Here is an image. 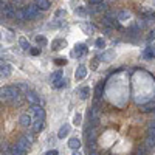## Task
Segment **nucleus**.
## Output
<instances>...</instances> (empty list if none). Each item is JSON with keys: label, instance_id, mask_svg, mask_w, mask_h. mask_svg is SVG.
Wrapping results in <instances>:
<instances>
[{"label": "nucleus", "instance_id": "20", "mask_svg": "<svg viewBox=\"0 0 155 155\" xmlns=\"http://www.w3.org/2000/svg\"><path fill=\"white\" fill-rule=\"evenodd\" d=\"M81 28H82V31H84L85 34H92V33L95 31L93 25H90V23H81Z\"/></svg>", "mask_w": 155, "mask_h": 155}, {"label": "nucleus", "instance_id": "12", "mask_svg": "<svg viewBox=\"0 0 155 155\" xmlns=\"http://www.w3.org/2000/svg\"><path fill=\"white\" fill-rule=\"evenodd\" d=\"M28 150H25L22 149L19 144H14V146H11V155H27Z\"/></svg>", "mask_w": 155, "mask_h": 155}, {"label": "nucleus", "instance_id": "8", "mask_svg": "<svg viewBox=\"0 0 155 155\" xmlns=\"http://www.w3.org/2000/svg\"><path fill=\"white\" fill-rule=\"evenodd\" d=\"M85 76H87V67L85 65H79V67L76 68V73H74L76 81H82Z\"/></svg>", "mask_w": 155, "mask_h": 155}, {"label": "nucleus", "instance_id": "25", "mask_svg": "<svg viewBox=\"0 0 155 155\" xmlns=\"http://www.w3.org/2000/svg\"><path fill=\"white\" fill-rule=\"evenodd\" d=\"M118 19H120V20H127V19H130V12L126 11V9L120 11V12H118Z\"/></svg>", "mask_w": 155, "mask_h": 155}, {"label": "nucleus", "instance_id": "15", "mask_svg": "<svg viewBox=\"0 0 155 155\" xmlns=\"http://www.w3.org/2000/svg\"><path fill=\"white\" fill-rule=\"evenodd\" d=\"M68 147L73 149V150H78V149L81 147V141L78 140V138H70L68 140Z\"/></svg>", "mask_w": 155, "mask_h": 155}, {"label": "nucleus", "instance_id": "17", "mask_svg": "<svg viewBox=\"0 0 155 155\" xmlns=\"http://www.w3.org/2000/svg\"><path fill=\"white\" fill-rule=\"evenodd\" d=\"M31 127H33V132L34 134H39L44 129V121H34Z\"/></svg>", "mask_w": 155, "mask_h": 155}, {"label": "nucleus", "instance_id": "31", "mask_svg": "<svg viewBox=\"0 0 155 155\" xmlns=\"http://www.w3.org/2000/svg\"><path fill=\"white\" fill-rule=\"evenodd\" d=\"M95 45H96V48H102V47H106V41H104L102 37H98L96 42H95Z\"/></svg>", "mask_w": 155, "mask_h": 155}, {"label": "nucleus", "instance_id": "37", "mask_svg": "<svg viewBox=\"0 0 155 155\" xmlns=\"http://www.w3.org/2000/svg\"><path fill=\"white\" fill-rule=\"evenodd\" d=\"M62 16H65V9H59L56 12V17H62Z\"/></svg>", "mask_w": 155, "mask_h": 155}, {"label": "nucleus", "instance_id": "36", "mask_svg": "<svg viewBox=\"0 0 155 155\" xmlns=\"http://www.w3.org/2000/svg\"><path fill=\"white\" fill-rule=\"evenodd\" d=\"M56 64H58V65H64V64H67V59H64V58H58V59H56Z\"/></svg>", "mask_w": 155, "mask_h": 155}, {"label": "nucleus", "instance_id": "22", "mask_svg": "<svg viewBox=\"0 0 155 155\" xmlns=\"http://www.w3.org/2000/svg\"><path fill=\"white\" fill-rule=\"evenodd\" d=\"M153 56H155V48L153 47H147L146 51H144V58L146 59H152Z\"/></svg>", "mask_w": 155, "mask_h": 155}, {"label": "nucleus", "instance_id": "2", "mask_svg": "<svg viewBox=\"0 0 155 155\" xmlns=\"http://www.w3.org/2000/svg\"><path fill=\"white\" fill-rule=\"evenodd\" d=\"M30 115H31V118H33V123L34 121H44L45 120V110L41 106H31L30 107Z\"/></svg>", "mask_w": 155, "mask_h": 155}, {"label": "nucleus", "instance_id": "6", "mask_svg": "<svg viewBox=\"0 0 155 155\" xmlns=\"http://www.w3.org/2000/svg\"><path fill=\"white\" fill-rule=\"evenodd\" d=\"M27 99H28V102L31 106H41V102H42L41 96H39L36 92H28L27 93Z\"/></svg>", "mask_w": 155, "mask_h": 155}, {"label": "nucleus", "instance_id": "41", "mask_svg": "<svg viewBox=\"0 0 155 155\" xmlns=\"http://www.w3.org/2000/svg\"><path fill=\"white\" fill-rule=\"evenodd\" d=\"M90 5H98V3H102V0H88Z\"/></svg>", "mask_w": 155, "mask_h": 155}, {"label": "nucleus", "instance_id": "38", "mask_svg": "<svg viewBox=\"0 0 155 155\" xmlns=\"http://www.w3.org/2000/svg\"><path fill=\"white\" fill-rule=\"evenodd\" d=\"M45 155H58V150H56V149H51V150H48Z\"/></svg>", "mask_w": 155, "mask_h": 155}, {"label": "nucleus", "instance_id": "21", "mask_svg": "<svg viewBox=\"0 0 155 155\" xmlns=\"http://www.w3.org/2000/svg\"><path fill=\"white\" fill-rule=\"evenodd\" d=\"M144 147H146V149H153V147H155V138H153V137H147V138H146Z\"/></svg>", "mask_w": 155, "mask_h": 155}, {"label": "nucleus", "instance_id": "10", "mask_svg": "<svg viewBox=\"0 0 155 155\" xmlns=\"http://www.w3.org/2000/svg\"><path fill=\"white\" fill-rule=\"evenodd\" d=\"M85 51H87V47L84 44H76L74 45V51H73V54H76L78 58H81L85 54Z\"/></svg>", "mask_w": 155, "mask_h": 155}, {"label": "nucleus", "instance_id": "13", "mask_svg": "<svg viewBox=\"0 0 155 155\" xmlns=\"http://www.w3.org/2000/svg\"><path fill=\"white\" fill-rule=\"evenodd\" d=\"M17 144L22 147V149H25V150H28L30 149V146H31V141L27 138V137H22L19 141H17Z\"/></svg>", "mask_w": 155, "mask_h": 155}, {"label": "nucleus", "instance_id": "14", "mask_svg": "<svg viewBox=\"0 0 155 155\" xmlns=\"http://www.w3.org/2000/svg\"><path fill=\"white\" fill-rule=\"evenodd\" d=\"M36 6L42 11H47L50 8V0H36Z\"/></svg>", "mask_w": 155, "mask_h": 155}, {"label": "nucleus", "instance_id": "9", "mask_svg": "<svg viewBox=\"0 0 155 155\" xmlns=\"http://www.w3.org/2000/svg\"><path fill=\"white\" fill-rule=\"evenodd\" d=\"M11 65L9 64H0V76H3V78H8V76H11Z\"/></svg>", "mask_w": 155, "mask_h": 155}, {"label": "nucleus", "instance_id": "42", "mask_svg": "<svg viewBox=\"0 0 155 155\" xmlns=\"http://www.w3.org/2000/svg\"><path fill=\"white\" fill-rule=\"evenodd\" d=\"M96 65H98V61H93V64H92V68H96Z\"/></svg>", "mask_w": 155, "mask_h": 155}, {"label": "nucleus", "instance_id": "28", "mask_svg": "<svg viewBox=\"0 0 155 155\" xmlns=\"http://www.w3.org/2000/svg\"><path fill=\"white\" fill-rule=\"evenodd\" d=\"M141 110H143V112H150V110H155V102H149V104L143 106V107H141Z\"/></svg>", "mask_w": 155, "mask_h": 155}, {"label": "nucleus", "instance_id": "27", "mask_svg": "<svg viewBox=\"0 0 155 155\" xmlns=\"http://www.w3.org/2000/svg\"><path fill=\"white\" fill-rule=\"evenodd\" d=\"M51 85H53L54 88H62L64 85H67V81H65V79H59V81L53 82V84H51Z\"/></svg>", "mask_w": 155, "mask_h": 155}, {"label": "nucleus", "instance_id": "3", "mask_svg": "<svg viewBox=\"0 0 155 155\" xmlns=\"http://www.w3.org/2000/svg\"><path fill=\"white\" fill-rule=\"evenodd\" d=\"M39 14V8L36 5H30L23 9V16H25V20L27 19H34L36 16Z\"/></svg>", "mask_w": 155, "mask_h": 155}, {"label": "nucleus", "instance_id": "1", "mask_svg": "<svg viewBox=\"0 0 155 155\" xmlns=\"http://www.w3.org/2000/svg\"><path fill=\"white\" fill-rule=\"evenodd\" d=\"M20 92L17 90V87H3L0 88V101L3 102H11L14 99V96H17Z\"/></svg>", "mask_w": 155, "mask_h": 155}, {"label": "nucleus", "instance_id": "30", "mask_svg": "<svg viewBox=\"0 0 155 155\" xmlns=\"http://www.w3.org/2000/svg\"><path fill=\"white\" fill-rule=\"evenodd\" d=\"M36 44L37 45H47V39L44 37V36H36Z\"/></svg>", "mask_w": 155, "mask_h": 155}, {"label": "nucleus", "instance_id": "11", "mask_svg": "<svg viewBox=\"0 0 155 155\" xmlns=\"http://www.w3.org/2000/svg\"><path fill=\"white\" fill-rule=\"evenodd\" d=\"M70 129H71L70 124H64V126L59 129V132H58V138H61V140H62V138H65V137L70 134Z\"/></svg>", "mask_w": 155, "mask_h": 155}, {"label": "nucleus", "instance_id": "34", "mask_svg": "<svg viewBox=\"0 0 155 155\" xmlns=\"http://www.w3.org/2000/svg\"><path fill=\"white\" fill-rule=\"evenodd\" d=\"M78 14H79V16H85V14H87L85 8H84V6H79V8L76 9V16H78Z\"/></svg>", "mask_w": 155, "mask_h": 155}, {"label": "nucleus", "instance_id": "23", "mask_svg": "<svg viewBox=\"0 0 155 155\" xmlns=\"http://www.w3.org/2000/svg\"><path fill=\"white\" fill-rule=\"evenodd\" d=\"M79 96H81V99H87L90 96V88L88 87H82L79 90Z\"/></svg>", "mask_w": 155, "mask_h": 155}, {"label": "nucleus", "instance_id": "35", "mask_svg": "<svg viewBox=\"0 0 155 155\" xmlns=\"http://www.w3.org/2000/svg\"><path fill=\"white\" fill-rule=\"evenodd\" d=\"M147 150H149V149H146L144 146H141V147L137 150V155H147Z\"/></svg>", "mask_w": 155, "mask_h": 155}, {"label": "nucleus", "instance_id": "19", "mask_svg": "<svg viewBox=\"0 0 155 155\" xmlns=\"http://www.w3.org/2000/svg\"><path fill=\"white\" fill-rule=\"evenodd\" d=\"M64 45H65V41H62V39H56V41H53V44H51V48H53V50H61Z\"/></svg>", "mask_w": 155, "mask_h": 155}, {"label": "nucleus", "instance_id": "39", "mask_svg": "<svg viewBox=\"0 0 155 155\" xmlns=\"http://www.w3.org/2000/svg\"><path fill=\"white\" fill-rule=\"evenodd\" d=\"M88 155H99V152H98L96 149H90V150H88Z\"/></svg>", "mask_w": 155, "mask_h": 155}, {"label": "nucleus", "instance_id": "26", "mask_svg": "<svg viewBox=\"0 0 155 155\" xmlns=\"http://www.w3.org/2000/svg\"><path fill=\"white\" fill-rule=\"evenodd\" d=\"M147 137H153V138H155V121H150V123H149V127H147Z\"/></svg>", "mask_w": 155, "mask_h": 155}, {"label": "nucleus", "instance_id": "29", "mask_svg": "<svg viewBox=\"0 0 155 155\" xmlns=\"http://www.w3.org/2000/svg\"><path fill=\"white\" fill-rule=\"evenodd\" d=\"M16 20H25V16H23V9H16V16H14Z\"/></svg>", "mask_w": 155, "mask_h": 155}, {"label": "nucleus", "instance_id": "4", "mask_svg": "<svg viewBox=\"0 0 155 155\" xmlns=\"http://www.w3.org/2000/svg\"><path fill=\"white\" fill-rule=\"evenodd\" d=\"M2 14H3V17L5 19H14V16H16V9H14V6L12 5H9V3H6L3 8H2Z\"/></svg>", "mask_w": 155, "mask_h": 155}, {"label": "nucleus", "instance_id": "33", "mask_svg": "<svg viewBox=\"0 0 155 155\" xmlns=\"http://www.w3.org/2000/svg\"><path fill=\"white\" fill-rule=\"evenodd\" d=\"M101 95H102V85H98V87H96V90H95V96L99 99V98H102Z\"/></svg>", "mask_w": 155, "mask_h": 155}, {"label": "nucleus", "instance_id": "7", "mask_svg": "<svg viewBox=\"0 0 155 155\" xmlns=\"http://www.w3.org/2000/svg\"><path fill=\"white\" fill-rule=\"evenodd\" d=\"M99 61H104V62H110L112 59H115V50H106L98 56Z\"/></svg>", "mask_w": 155, "mask_h": 155}, {"label": "nucleus", "instance_id": "24", "mask_svg": "<svg viewBox=\"0 0 155 155\" xmlns=\"http://www.w3.org/2000/svg\"><path fill=\"white\" fill-rule=\"evenodd\" d=\"M59 79H62V71L61 70H56V71L51 73V82H56Z\"/></svg>", "mask_w": 155, "mask_h": 155}, {"label": "nucleus", "instance_id": "32", "mask_svg": "<svg viewBox=\"0 0 155 155\" xmlns=\"http://www.w3.org/2000/svg\"><path fill=\"white\" fill-rule=\"evenodd\" d=\"M81 121H82V115H81V113H76V115H74V118H73V123H74L76 126H79Z\"/></svg>", "mask_w": 155, "mask_h": 155}, {"label": "nucleus", "instance_id": "16", "mask_svg": "<svg viewBox=\"0 0 155 155\" xmlns=\"http://www.w3.org/2000/svg\"><path fill=\"white\" fill-rule=\"evenodd\" d=\"M107 8V5L106 3H98V5H92V14H96V12H101V11H104Z\"/></svg>", "mask_w": 155, "mask_h": 155}, {"label": "nucleus", "instance_id": "40", "mask_svg": "<svg viewBox=\"0 0 155 155\" xmlns=\"http://www.w3.org/2000/svg\"><path fill=\"white\" fill-rule=\"evenodd\" d=\"M39 53H41V50H39V48H31V54H39Z\"/></svg>", "mask_w": 155, "mask_h": 155}, {"label": "nucleus", "instance_id": "5", "mask_svg": "<svg viewBox=\"0 0 155 155\" xmlns=\"http://www.w3.org/2000/svg\"><path fill=\"white\" fill-rule=\"evenodd\" d=\"M19 124L22 127H31L33 126V118H31V115L30 113H22L20 115V118H19Z\"/></svg>", "mask_w": 155, "mask_h": 155}, {"label": "nucleus", "instance_id": "43", "mask_svg": "<svg viewBox=\"0 0 155 155\" xmlns=\"http://www.w3.org/2000/svg\"><path fill=\"white\" fill-rule=\"evenodd\" d=\"M73 155H82V153H81L79 150H74V152H73Z\"/></svg>", "mask_w": 155, "mask_h": 155}, {"label": "nucleus", "instance_id": "18", "mask_svg": "<svg viewBox=\"0 0 155 155\" xmlns=\"http://www.w3.org/2000/svg\"><path fill=\"white\" fill-rule=\"evenodd\" d=\"M19 45H20V48H22V50H31L30 42H28L25 37H19Z\"/></svg>", "mask_w": 155, "mask_h": 155}]
</instances>
